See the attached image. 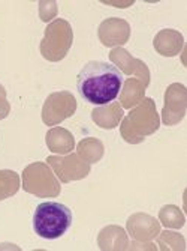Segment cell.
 I'll list each match as a JSON object with an SVG mask.
<instances>
[{"label": "cell", "mask_w": 187, "mask_h": 251, "mask_svg": "<svg viewBox=\"0 0 187 251\" xmlns=\"http://www.w3.org/2000/svg\"><path fill=\"white\" fill-rule=\"evenodd\" d=\"M123 86V74L112 63L90 60L77 77L81 98L90 104L105 105L114 102Z\"/></svg>", "instance_id": "cell-1"}, {"label": "cell", "mask_w": 187, "mask_h": 251, "mask_svg": "<svg viewBox=\"0 0 187 251\" xmlns=\"http://www.w3.org/2000/svg\"><path fill=\"white\" fill-rule=\"evenodd\" d=\"M160 128V118L156 110L153 98H144L135 105L126 118L122 119L120 134L123 140L130 145H138L145 140V137L154 134Z\"/></svg>", "instance_id": "cell-2"}, {"label": "cell", "mask_w": 187, "mask_h": 251, "mask_svg": "<svg viewBox=\"0 0 187 251\" xmlns=\"http://www.w3.org/2000/svg\"><path fill=\"white\" fill-rule=\"evenodd\" d=\"M72 211L59 201H42L33 214V230L42 239H59L72 226Z\"/></svg>", "instance_id": "cell-3"}, {"label": "cell", "mask_w": 187, "mask_h": 251, "mask_svg": "<svg viewBox=\"0 0 187 251\" xmlns=\"http://www.w3.org/2000/svg\"><path fill=\"white\" fill-rule=\"evenodd\" d=\"M74 42V32L69 21L63 18L53 20L45 29L43 38L39 45V51L42 57L48 62L63 60Z\"/></svg>", "instance_id": "cell-4"}, {"label": "cell", "mask_w": 187, "mask_h": 251, "mask_svg": "<svg viewBox=\"0 0 187 251\" xmlns=\"http://www.w3.org/2000/svg\"><path fill=\"white\" fill-rule=\"evenodd\" d=\"M21 187L26 193L36 197H57L62 191L60 180L53 169L42 161L29 164L21 175Z\"/></svg>", "instance_id": "cell-5"}, {"label": "cell", "mask_w": 187, "mask_h": 251, "mask_svg": "<svg viewBox=\"0 0 187 251\" xmlns=\"http://www.w3.org/2000/svg\"><path fill=\"white\" fill-rule=\"evenodd\" d=\"M77 100L71 92H67V90L53 92L43 102L42 122L46 126H56L63 121L72 118L77 111Z\"/></svg>", "instance_id": "cell-6"}, {"label": "cell", "mask_w": 187, "mask_h": 251, "mask_svg": "<svg viewBox=\"0 0 187 251\" xmlns=\"http://www.w3.org/2000/svg\"><path fill=\"white\" fill-rule=\"evenodd\" d=\"M46 164L53 169L57 179L64 184L87 177L91 170L90 164L85 163L78 153H67L64 156L50 155L46 158Z\"/></svg>", "instance_id": "cell-7"}, {"label": "cell", "mask_w": 187, "mask_h": 251, "mask_svg": "<svg viewBox=\"0 0 187 251\" xmlns=\"http://www.w3.org/2000/svg\"><path fill=\"white\" fill-rule=\"evenodd\" d=\"M187 110V89L181 83H174L168 86L165 92V104L162 110L163 125L172 126L180 124Z\"/></svg>", "instance_id": "cell-8"}, {"label": "cell", "mask_w": 187, "mask_h": 251, "mask_svg": "<svg viewBox=\"0 0 187 251\" xmlns=\"http://www.w3.org/2000/svg\"><path fill=\"white\" fill-rule=\"evenodd\" d=\"M98 36L102 45L117 49L125 45L130 38V25L123 18H106L101 23L98 29Z\"/></svg>", "instance_id": "cell-9"}, {"label": "cell", "mask_w": 187, "mask_h": 251, "mask_svg": "<svg viewBox=\"0 0 187 251\" xmlns=\"http://www.w3.org/2000/svg\"><path fill=\"white\" fill-rule=\"evenodd\" d=\"M109 59L112 62L114 66H120L122 71L127 75H136L135 78H138L145 87L150 84V71L148 66L139 59H135L130 56V53L122 47L112 49L109 53Z\"/></svg>", "instance_id": "cell-10"}, {"label": "cell", "mask_w": 187, "mask_h": 251, "mask_svg": "<svg viewBox=\"0 0 187 251\" xmlns=\"http://www.w3.org/2000/svg\"><path fill=\"white\" fill-rule=\"evenodd\" d=\"M127 233L136 242H150L160 233V223L144 212H136L127 218Z\"/></svg>", "instance_id": "cell-11"}, {"label": "cell", "mask_w": 187, "mask_h": 251, "mask_svg": "<svg viewBox=\"0 0 187 251\" xmlns=\"http://www.w3.org/2000/svg\"><path fill=\"white\" fill-rule=\"evenodd\" d=\"M154 50L165 57H174L180 54L184 47V38L178 30L174 29H163L153 39Z\"/></svg>", "instance_id": "cell-12"}, {"label": "cell", "mask_w": 187, "mask_h": 251, "mask_svg": "<svg viewBox=\"0 0 187 251\" xmlns=\"http://www.w3.org/2000/svg\"><path fill=\"white\" fill-rule=\"evenodd\" d=\"M98 245L104 251H123L129 250V239L120 226H108L99 232Z\"/></svg>", "instance_id": "cell-13"}, {"label": "cell", "mask_w": 187, "mask_h": 251, "mask_svg": "<svg viewBox=\"0 0 187 251\" xmlns=\"http://www.w3.org/2000/svg\"><path fill=\"white\" fill-rule=\"evenodd\" d=\"M91 119L99 128L114 129L119 126L123 119V107L120 102H109L101 107H96L91 111Z\"/></svg>", "instance_id": "cell-14"}, {"label": "cell", "mask_w": 187, "mask_h": 251, "mask_svg": "<svg viewBox=\"0 0 187 251\" xmlns=\"http://www.w3.org/2000/svg\"><path fill=\"white\" fill-rule=\"evenodd\" d=\"M45 142L51 152L60 155H67L75 149V139L72 132L62 126H54L46 132Z\"/></svg>", "instance_id": "cell-15"}, {"label": "cell", "mask_w": 187, "mask_h": 251, "mask_svg": "<svg viewBox=\"0 0 187 251\" xmlns=\"http://www.w3.org/2000/svg\"><path fill=\"white\" fill-rule=\"evenodd\" d=\"M120 90V105L125 108H133L145 98V86L138 78H127Z\"/></svg>", "instance_id": "cell-16"}, {"label": "cell", "mask_w": 187, "mask_h": 251, "mask_svg": "<svg viewBox=\"0 0 187 251\" xmlns=\"http://www.w3.org/2000/svg\"><path fill=\"white\" fill-rule=\"evenodd\" d=\"M77 153L84 159L88 164H95L99 163L104 153H105V148L104 143L95 137H88V139H83L78 146H77Z\"/></svg>", "instance_id": "cell-17"}, {"label": "cell", "mask_w": 187, "mask_h": 251, "mask_svg": "<svg viewBox=\"0 0 187 251\" xmlns=\"http://www.w3.org/2000/svg\"><path fill=\"white\" fill-rule=\"evenodd\" d=\"M159 221L160 224H163L168 229H181L184 227L186 218L184 214L181 212V209L175 204H166L159 211Z\"/></svg>", "instance_id": "cell-18"}, {"label": "cell", "mask_w": 187, "mask_h": 251, "mask_svg": "<svg viewBox=\"0 0 187 251\" xmlns=\"http://www.w3.org/2000/svg\"><path fill=\"white\" fill-rule=\"evenodd\" d=\"M20 190V175L14 170H0V201L15 196Z\"/></svg>", "instance_id": "cell-19"}, {"label": "cell", "mask_w": 187, "mask_h": 251, "mask_svg": "<svg viewBox=\"0 0 187 251\" xmlns=\"http://www.w3.org/2000/svg\"><path fill=\"white\" fill-rule=\"evenodd\" d=\"M157 245L160 250L166 251V250H172V251H184L186 250V242L184 238L180 233H174V232H163L157 235Z\"/></svg>", "instance_id": "cell-20"}, {"label": "cell", "mask_w": 187, "mask_h": 251, "mask_svg": "<svg viewBox=\"0 0 187 251\" xmlns=\"http://www.w3.org/2000/svg\"><path fill=\"white\" fill-rule=\"evenodd\" d=\"M59 12L57 2H39V17L42 21L48 23L53 18H56Z\"/></svg>", "instance_id": "cell-21"}, {"label": "cell", "mask_w": 187, "mask_h": 251, "mask_svg": "<svg viewBox=\"0 0 187 251\" xmlns=\"http://www.w3.org/2000/svg\"><path fill=\"white\" fill-rule=\"evenodd\" d=\"M11 111V104L6 98V89L0 84V121L6 119Z\"/></svg>", "instance_id": "cell-22"}, {"label": "cell", "mask_w": 187, "mask_h": 251, "mask_svg": "<svg viewBox=\"0 0 187 251\" xmlns=\"http://www.w3.org/2000/svg\"><path fill=\"white\" fill-rule=\"evenodd\" d=\"M129 248H141V250H156V247L153 244H145V245H139L136 241L132 244V247L129 245Z\"/></svg>", "instance_id": "cell-23"}]
</instances>
